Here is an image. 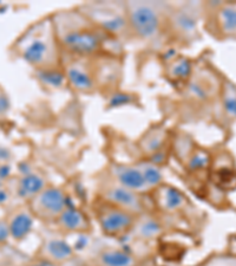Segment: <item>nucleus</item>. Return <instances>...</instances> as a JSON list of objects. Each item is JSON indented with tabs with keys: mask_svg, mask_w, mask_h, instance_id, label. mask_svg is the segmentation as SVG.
<instances>
[{
	"mask_svg": "<svg viewBox=\"0 0 236 266\" xmlns=\"http://www.w3.org/2000/svg\"><path fill=\"white\" fill-rule=\"evenodd\" d=\"M51 19L59 46L73 57L86 58L98 55L107 39L110 38L80 10L61 11Z\"/></svg>",
	"mask_w": 236,
	"mask_h": 266,
	"instance_id": "obj_1",
	"label": "nucleus"
},
{
	"mask_svg": "<svg viewBox=\"0 0 236 266\" xmlns=\"http://www.w3.org/2000/svg\"><path fill=\"white\" fill-rule=\"evenodd\" d=\"M22 57L39 70L59 67L62 63V49L56 37L52 19L40 20L30 30L21 46Z\"/></svg>",
	"mask_w": 236,
	"mask_h": 266,
	"instance_id": "obj_2",
	"label": "nucleus"
},
{
	"mask_svg": "<svg viewBox=\"0 0 236 266\" xmlns=\"http://www.w3.org/2000/svg\"><path fill=\"white\" fill-rule=\"evenodd\" d=\"M130 35L145 43H156L167 30L169 6L162 2L125 3Z\"/></svg>",
	"mask_w": 236,
	"mask_h": 266,
	"instance_id": "obj_3",
	"label": "nucleus"
},
{
	"mask_svg": "<svg viewBox=\"0 0 236 266\" xmlns=\"http://www.w3.org/2000/svg\"><path fill=\"white\" fill-rule=\"evenodd\" d=\"M82 13L111 38L130 35L125 3L95 2L80 6Z\"/></svg>",
	"mask_w": 236,
	"mask_h": 266,
	"instance_id": "obj_4",
	"label": "nucleus"
},
{
	"mask_svg": "<svg viewBox=\"0 0 236 266\" xmlns=\"http://www.w3.org/2000/svg\"><path fill=\"white\" fill-rule=\"evenodd\" d=\"M200 11L198 4L183 3L169 6L167 19V30L182 42H189L196 38Z\"/></svg>",
	"mask_w": 236,
	"mask_h": 266,
	"instance_id": "obj_5",
	"label": "nucleus"
},
{
	"mask_svg": "<svg viewBox=\"0 0 236 266\" xmlns=\"http://www.w3.org/2000/svg\"><path fill=\"white\" fill-rule=\"evenodd\" d=\"M97 222L107 237L123 238L133 230L137 215L103 201L97 209Z\"/></svg>",
	"mask_w": 236,
	"mask_h": 266,
	"instance_id": "obj_6",
	"label": "nucleus"
},
{
	"mask_svg": "<svg viewBox=\"0 0 236 266\" xmlns=\"http://www.w3.org/2000/svg\"><path fill=\"white\" fill-rule=\"evenodd\" d=\"M32 212L46 222L56 223L58 216L69 206L66 193L56 186H46L38 196L31 200Z\"/></svg>",
	"mask_w": 236,
	"mask_h": 266,
	"instance_id": "obj_7",
	"label": "nucleus"
},
{
	"mask_svg": "<svg viewBox=\"0 0 236 266\" xmlns=\"http://www.w3.org/2000/svg\"><path fill=\"white\" fill-rule=\"evenodd\" d=\"M65 80L71 88L82 93H92L97 88L93 70L88 63L78 57H73L67 61L64 66Z\"/></svg>",
	"mask_w": 236,
	"mask_h": 266,
	"instance_id": "obj_8",
	"label": "nucleus"
},
{
	"mask_svg": "<svg viewBox=\"0 0 236 266\" xmlns=\"http://www.w3.org/2000/svg\"><path fill=\"white\" fill-rule=\"evenodd\" d=\"M102 199L108 204L128 211L137 216L144 213V205L141 194L119 186L114 181L102 189Z\"/></svg>",
	"mask_w": 236,
	"mask_h": 266,
	"instance_id": "obj_9",
	"label": "nucleus"
},
{
	"mask_svg": "<svg viewBox=\"0 0 236 266\" xmlns=\"http://www.w3.org/2000/svg\"><path fill=\"white\" fill-rule=\"evenodd\" d=\"M110 174L114 182L119 186L140 194L149 192L138 164L115 162L110 167Z\"/></svg>",
	"mask_w": 236,
	"mask_h": 266,
	"instance_id": "obj_10",
	"label": "nucleus"
},
{
	"mask_svg": "<svg viewBox=\"0 0 236 266\" xmlns=\"http://www.w3.org/2000/svg\"><path fill=\"white\" fill-rule=\"evenodd\" d=\"M153 192H155L156 206L167 214H174V213L182 211V209H185L187 202H188L185 194L178 188L169 185H164V183Z\"/></svg>",
	"mask_w": 236,
	"mask_h": 266,
	"instance_id": "obj_11",
	"label": "nucleus"
},
{
	"mask_svg": "<svg viewBox=\"0 0 236 266\" xmlns=\"http://www.w3.org/2000/svg\"><path fill=\"white\" fill-rule=\"evenodd\" d=\"M56 225L59 230L65 233L80 234L86 233L90 228V223L88 216L82 209L69 205L64 209V212L56 220Z\"/></svg>",
	"mask_w": 236,
	"mask_h": 266,
	"instance_id": "obj_12",
	"label": "nucleus"
},
{
	"mask_svg": "<svg viewBox=\"0 0 236 266\" xmlns=\"http://www.w3.org/2000/svg\"><path fill=\"white\" fill-rule=\"evenodd\" d=\"M42 253L44 259L58 265L59 263H65L70 260L74 254V249L64 238L50 237L45 239L42 246Z\"/></svg>",
	"mask_w": 236,
	"mask_h": 266,
	"instance_id": "obj_13",
	"label": "nucleus"
},
{
	"mask_svg": "<svg viewBox=\"0 0 236 266\" xmlns=\"http://www.w3.org/2000/svg\"><path fill=\"white\" fill-rule=\"evenodd\" d=\"M162 232L163 226L160 220L150 214L143 213V214L137 216L129 235H133L135 239H138V240L150 241L159 238L162 234Z\"/></svg>",
	"mask_w": 236,
	"mask_h": 266,
	"instance_id": "obj_14",
	"label": "nucleus"
},
{
	"mask_svg": "<svg viewBox=\"0 0 236 266\" xmlns=\"http://www.w3.org/2000/svg\"><path fill=\"white\" fill-rule=\"evenodd\" d=\"M167 136L168 133L164 127H152L141 137L140 142H138L141 152L148 159L151 155L156 154L157 152L162 151V149H164V146H166Z\"/></svg>",
	"mask_w": 236,
	"mask_h": 266,
	"instance_id": "obj_15",
	"label": "nucleus"
},
{
	"mask_svg": "<svg viewBox=\"0 0 236 266\" xmlns=\"http://www.w3.org/2000/svg\"><path fill=\"white\" fill-rule=\"evenodd\" d=\"M216 26L223 37L236 38V3L219 4Z\"/></svg>",
	"mask_w": 236,
	"mask_h": 266,
	"instance_id": "obj_16",
	"label": "nucleus"
},
{
	"mask_svg": "<svg viewBox=\"0 0 236 266\" xmlns=\"http://www.w3.org/2000/svg\"><path fill=\"white\" fill-rule=\"evenodd\" d=\"M99 266H136V258L122 247H107L97 254Z\"/></svg>",
	"mask_w": 236,
	"mask_h": 266,
	"instance_id": "obj_17",
	"label": "nucleus"
},
{
	"mask_svg": "<svg viewBox=\"0 0 236 266\" xmlns=\"http://www.w3.org/2000/svg\"><path fill=\"white\" fill-rule=\"evenodd\" d=\"M46 186V182H45V179L42 175L31 172L29 174H24V177L20 179L19 186H18V193L21 198L32 200Z\"/></svg>",
	"mask_w": 236,
	"mask_h": 266,
	"instance_id": "obj_18",
	"label": "nucleus"
},
{
	"mask_svg": "<svg viewBox=\"0 0 236 266\" xmlns=\"http://www.w3.org/2000/svg\"><path fill=\"white\" fill-rule=\"evenodd\" d=\"M33 224V216L30 212L20 211L16 213L9 223L11 237L17 240L24 239L32 231Z\"/></svg>",
	"mask_w": 236,
	"mask_h": 266,
	"instance_id": "obj_19",
	"label": "nucleus"
},
{
	"mask_svg": "<svg viewBox=\"0 0 236 266\" xmlns=\"http://www.w3.org/2000/svg\"><path fill=\"white\" fill-rule=\"evenodd\" d=\"M137 164L142 172V175H143V179L149 192L150 190H155L160 186L163 185V173L162 168L160 166L152 163L149 160H144Z\"/></svg>",
	"mask_w": 236,
	"mask_h": 266,
	"instance_id": "obj_20",
	"label": "nucleus"
},
{
	"mask_svg": "<svg viewBox=\"0 0 236 266\" xmlns=\"http://www.w3.org/2000/svg\"><path fill=\"white\" fill-rule=\"evenodd\" d=\"M167 75L175 83H183L192 75V62L186 57L174 58L168 64Z\"/></svg>",
	"mask_w": 236,
	"mask_h": 266,
	"instance_id": "obj_21",
	"label": "nucleus"
},
{
	"mask_svg": "<svg viewBox=\"0 0 236 266\" xmlns=\"http://www.w3.org/2000/svg\"><path fill=\"white\" fill-rule=\"evenodd\" d=\"M209 162H211V159H209L207 153L203 151H195V149L186 161L187 168L190 172H200L205 170Z\"/></svg>",
	"mask_w": 236,
	"mask_h": 266,
	"instance_id": "obj_22",
	"label": "nucleus"
},
{
	"mask_svg": "<svg viewBox=\"0 0 236 266\" xmlns=\"http://www.w3.org/2000/svg\"><path fill=\"white\" fill-rule=\"evenodd\" d=\"M215 182L221 188H234L236 186V172L229 167H222L215 171Z\"/></svg>",
	"mask_w": 236,
	"mask_h": 266,
	"instance_id": "obj_23",
	"label": "nucleus"
},
{
	"mask_svg": "<svg viewBox=\"0 0 236 266\" xmlns=\"http://www.w3.org/2000/svg\"><path fill=\"white\" fill-rule=\"evenodd\" d=\"M223 107L228 116L236 118V89L230 84L224 89Z\"/></svg>",
	"mask_w": 236,
	"mask_h": 266,
	"instance_id": "obj_24",
	"label": "nucleus"
},
{
	"mask_svg": "<svg viewBox=\"0 0 236 266\" xmlns=\"http://www.w3.org/2000/svg\"><path fill=\"white\" fill-rule=\"evenodd\" d=\"M202 266H236V258L231 257H217L208 260Z\"/></svg>",
	"mask_w": 236,
	"mask_h": 266,
	"instance_id": "obj_25",
	"label": "nucleus"
},
{
	"mask_svg": "<svg viewBox=\"0 0 236 266\" xmlns=\"http://www.w3.org/2000/svg\"><path fill=\"white\" fill-rule=\"evenodd\" d=\"M10 228L9 224L0 222V243H4L7 240V238L10 237Z\"/></svg>",
	"mask_w": 236,
	"mask_h": 266,
	"instance_id": "obj_26",
	"label": "nucleus"
},
{
	"mask_svg": "<svg viewBox=\"0 0 236 266\" xmlns=\"http://www.w3.org/2000/svg\"><path fill=\"white\" fill-rule=\"evenodd\" d=\"M9 109V101L4 95H0V114H4Z\"/></svg>",
	"mask_w": 236,
	"mask_h": 266,
	"instance_id": "obj_27",
	"label": "nucleus"
},
{
	"mask_svg": "<svg viewBox=\"0 0 236 266\" xmlns=\"http://www.w3.org/2000/svg\"><path fill=\"white\" fill-rule=\"evenodd\" d=\"M9 174H10V167L5 166V164H3V166L0 167V179L6 178Z\"/></svg>",
	"mask_w": 236,
	"mask_h": 266,
	"instance_id": "obj_28",
	"label": "nucleus"
},
{
	"mask_svg": "<svg viewBox=\"0 0 236 266\" xmlns=\"http://www.w3.org/2000/svg\"><path fill=\"white\" fill-rule=\"evenodd\" d=\"M32 266H58V265L55 264V263H52V261H50V260L43 259V260H40L39 263H37V264L32 265Z\"/></svg>",
	"mask_w": 236,
	"mask_h": 266,
	"instance_id": "obj_29",
	"label": "nucleus"
},
{
	"mask_svg": "<svg viewBox=\"0 0 236 266\" xmlns=\"http://www.w3.org/2000/svg\"><path fill=\"white\" fill-rule=\"evenodd\" d=\"M7 200V192L0 188V204L5 202Z\"/></svg>",
	"mask_w": 236,
	"mask_h": 266,
	"instance_id": "obj_30",
	"label": "nucleus"
},
{
	"mask_svg": "<svg viewBox=\"0 0 236 266\" xmlns=\"http://www.w3.org/2000/svg\"><path fill=\"white\" fill-rule=\"evenodd\" d=\"M0 188H2V182H0Z\"/></svg>",
	"mask_w": 236,
	"mask_h": 266,
	"instance_id": "obj_31",
	"label": "nucleus"
}]
</instances>
